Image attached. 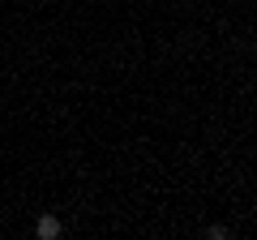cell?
Masks as SVG:
<instances>
[{
    "mask_svg": "<svg viewBox=\"0 0 257 240\" xmlns=\"http://www.w3.org/2000/svg\"><path fill=\"white\" fill-rule=\"evenodd\" d=\"M35 236L39 240H56L60 236V219H56V214H43V219L35 223Z\"/></svg>",
    "mask_w": 257,
    "mask_h": 240,
    "instance_id": "obj_1",
    "label": "cell"
},
{
    "mask_svg": "<svg viewBox=\"0 0 257 240\" xmlns=\"http://www.w3.org/2000/svg\"><path fill=\"white\" fill-rule=\"evenodd\" d=\"M206 236H210V240H227V236H231V227H223V223H214V227H206Z\"/></svg>",
    "mask_w": 257,
    "mask_h": 240,
    "instance_id": "obj_2",
    "label": "cell"
}]
</instances>
